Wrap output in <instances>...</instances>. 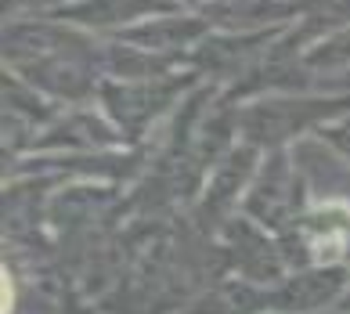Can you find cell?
<instances>
[{
  "label": "cell",
  "instance_id": "1",
  "mask_svg": "<svg viewBox=\"0 0 350 314\" xmlns=\"http://www.w3.org/2000/svg\"><path fill=\"white\" fill-rule=\"evenodd\" d=\"M347 267L340 264H314L304 271L285 274L278 285H271V300H275V314H310L329 304H340L347 296Z\"/></svg>",
  "mask_w": 350,
  "mask_h": 314
},
{
  "label": "cell",
  "instance_id": "2",
  "mask_svg": "<svg viewBox=\"0 0 350 314\" xmlns=\"http://www.w3.org/2000/svg\"><path fill=\"white\" fill-rule=\"evenodd\" d=\"M224 239H228V253H231V264L242 271L245 282H256V285H278L289 271V260H285V246L282 242H271L264 231H256L253 224L245 220H228L224 228Z\"/></svg>",
  "mask_w": 350,
  "mask_h": 314
},
{
  "label": "cell",
  "instance_id": "3",
  "mask_svg": "<svg viewBox=\"0 0 350 314\" xmlns=\"http://www.w3.org/2000/svg\"><path fill=\"white\" fill-rule=\"evenodd\" d=\"M336 109H343V105L340 101H264L242 116V130L256 145H275V141L293 138L296 130H304L307 123H314Z\"/></svg>",
  "mask_w": 350,
  "mask_h": 314
},
{
  "label": "cell",
  "instance_id": "4",
  "mask_svg": "<svg viewBox=\"0 0 350 314\" xmlns=\"http://www.w3.org/2000/svg\"><path fill=\"white\" fill-rule=\"evenodd\" d=\"M188 314H275V300H271L267 285L228 278L213 285Z\"/></svg>",
  "mask_w": 350,
  "mask_h": 314
},
{
  "label": "cell",
  "instance_id": "5",
  "mask_svg": "<svg viewBox=\"0 0 350 314\" xmlns=\"http://www.w3.org/2000/svg\"><path fill=\"white\" fill-rule=\"evenodd\" d=\"M155 8H170V4H163V0H87V4L66 8L62 15L83 18L90 25H105V22H123L131 15H141V11H155Z\"/></svg>",
  "mask_w": 350,
  "mask_h": 314
},
{
  "label": "cell",
  "instance_id": "6",
  "mask_svg": "<svg viewBox=\"0 0 350 314\" xmlns=\"http://www.w3.org/2000/svg\"><path fill=\"white\" fill-rule=\"evenodd\" d=\"M202 33V22H170V25H152V29H131L126 33V40H137V44H152L159 51H174L180 47L185 40Z\"/></svg>",
  "mask_w": 350,
  "mask_h": 314
},
{
  "label": "cell",
  "instance_id": "7",
  "mask_svg": "<svg viewBox=\"0 0 350 314\" xmlns=\"http://www.w3.org/2000/svg\"><path fill=\"white\" fill-rule=\"evenodd\" d=\"M343 62H350V33L332 36V40L321 44L314 55H307V65H343Z\"/></svg>",
  "mask_w": 350,
  "mask_h": 314
},
{
  "label": "cell",
  "instance_id": "8",
  "mask_svg": "<svg viewBox=\"0 0 350 314\" xmlns=\"http://www.w3.org/2000/svg\"><path fill=\"white\" fill-rule=\"evenodd\" d=\"M329 138L340 145L347 155H350V123H343V127H336V130H329Z\"/></svg>",
  "mask_w": 350,
  "mask_h": 314
},
{
  "label": "cell",
  "instance_id": "9",
  "mask_svg": "<svg viewBox=\"0 0 350 314\" xmlns=\"http://www.w3.org/2000/svg\"><path fill=\"white\" fill-rule=\"evenodd\" d=\"M340 311H343V314H350V289H347V296L340 300Z\"/></svg>",
  "mask_w": 350,
  "mask_h": 314
},
{
  "label": "cell",
  "instance_id": "10",
  "mask_svg": "<svg viewBox=\"0 0 350 314\" xmlns=\"http://www.w3.org/2000/svg\"><path fill=\"white\" fill-rule=\"evenodd\" d=\"M22 314H47L44 307H36V311H22Z\"/></svg>",
  "mask_w": 350,
  "mask_h": 314
},
{
  "label": "cell",
  "instance_id": "11",
  "mask_svg": "<svg viewBox=\"0 0 350 314\" xmlns=\"http://www.w3.org/2000/svg\"><path fill=\"white\" fill-rule=\"evenodd\" d=\"M347 253H350V246H347Z\"/></svg>",
  "mask_w": 350,
  "mask_h": 314
}]
</instances>
